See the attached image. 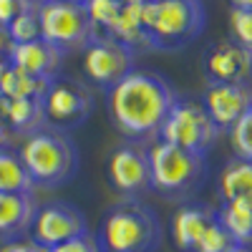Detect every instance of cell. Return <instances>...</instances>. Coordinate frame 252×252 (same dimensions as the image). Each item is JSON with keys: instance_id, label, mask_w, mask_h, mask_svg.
<instances>
[{"instance_id": "cell-34", "label": "cell", "mask_w": 252, "mask_h": 252, "mask_svg": "<svg viewBox=\"0 0 252 252\" xmlns=\"http://www.w3.org/2000/svg\"><path fill=\"white\" fill-rule=\"evenodd\" d=\"M121 3H126V5H146L149 0H121Z\"/></svg>"}, {"instance_id": "cell-7", "label": "cell", "mask_w": 252, "mask_h": 252, "mask_svg": "<svg viewBox=\"0 0 252 252\" xmlns=\"http://www.w3.org/2000/svg\"><path fill=\"white\" fill-rule=\"evenodd\" d=\"M220 134L222 131L207 116V111L199 101L177 98L169 116L164 119L161 129H159V141H166L172 146H179L184 152L207 157L212 152V146L217 144Z\"/></svg>"}, {"instance_id": "cell-20", "label": "cell", "mask_w": 252, "mask_h": 252, "mask_svg": "<svg viewBox=\"0 0 252 252\" xmlns=\"http://www.w3.org/2000/svg\"><path fill=\"white\" fill-rule=\"evenodd\" d=\"M217 220L237 247L252 245V207L242 202H222V207L217 209Z\"/></svg>"}, {"instance_id": "cell-15", "label": "cell", "mask_w": 252, "mask_h": 252, "mask_svg": "<svg viewBox=\"0 0 252 252\" xmlns=\"http://www.w3.org/2000/svg\"><path fill=\"white\" fill-rule=\"evenodd\" d=\"M38 204L33 194L0 192V240L15 242L31 232Z\"/></svg>"}, {"instance_id": "cell-14", "label": "cell", "mask_w": 252, "mask_h": 252, "mask_svg": "<svg viewBox=\"0 0 252 252\" xmlns=\"http://www.w3.org/2000/svg\"><path fill=\"white\" fill-rule=\"evenodd\" d=\"M207 76L212 83H247L252 78V53L224 40L207 56Z\"/></svg>"}, {"instance_id": "cell-26", "label": "cell", "mask_w": 252, "mask_h": 252, "mask_svg": "<svg viewBox=\"0 0 252 252\" xmlns=\"http://www.w3.org/2000/svg\"><path fill=\"white\" fill-rule=\"evenodd\" d=\"M235 247H237L235 240L227 235V229L220 224V220H215L204 229V235L199 237L194 252H232Z\"/></svg>"}, {"instance_id": "cell-10", "label": "cell", "mask_w": 252, "mask_h": 252, "mask_svg": "<svg viewBox=\"0 0 252 252\" xmlns=\"http://www.w3.org/2000/svg\"><path fill=\"white\" fill-rule=\"evenodd\" d=\"M86 232H89V222L78 207L68 202H53V204H43L35 212L28 235L35 247H58Z\"/></svg>"}, {"instance_id": "cell-1", "label": "cell", "mask_w": 252, "mask_h": 252, "mask_svg": "<svg viewBox=\"0 0 252 252\" xmlns=\"http://www.w3.org/2000/svg\"><path fill=\"white\" fill-rule=\"evenodd\" d=\"M172 83L152 71H129L109 89V116L126 139L144 141L159 136L164 119L177 103Z\"/></svg>"}, {"instance_id": "cell-19", "label": "cell", "mask_w": 252, "mask_h": 252, "mask_svg": "<svg viewBox=\"0 0 252 252\" xmlns=\"http://www.w3.org/2000/svg\"><path fill=\"white\" fill-rule=\"evenodd\" d=\"M5 124L15 134H33L46 126L40 98H5Z\"/></svg>"}, {"instance_id": "cell-30", "label": "cell", "mask_w": 252, "mask_h": 252, "mask_svg": "<svg viewBox=\"0 0 252 252\" xmlns=\"http://www.w3.org/2000/svg\"><path fill=\"white\" fill-rule=\"evenodd\" d=\"M35 245L33 242H23V240H15V242H8L5 247H0V252H33Z\"/></svg>"}, {"instance_id": "cell-35", "label": "cell", "mask_w": 252, "mask_h": 252, "mask_svg": "<svg viewBox=\"0 0 252 252\" xmlns=\"http://www.w3.org/2000/svg\"><path fill=\"white\" fill-rule=\"evenodd\" d=\"M5 68H8V61H0V78H3V73H5Z\"/></svg>"}, {"instance_id": "cell-3", "label": "cell", "mask_w": 252, "mask_h": 252, "mask_svg": "<svg viewBox=\"0 0 252 252\" xmlns=\"http://www.w3.org/2000/svg\"><path fill=\"white\" fill-rule=\"evenodd\" d=\"M164 229L152 207L141 202H121L103 217L96 235L101 252H157Z\"/></svg>"}, {"instance_id": "cell-11", "label": "cell", "mask_w": 252, "mask_h": 252, "mask_svg": "<svg viewBox=\"0 0 252 252\" xmlns=\"http://www.w3.org/2000/svg\"><path fill=\"white\" fill-rule=\"evenodd\" d=\"M109 182L124 197H141L149 192V157L139 144H124L109 157Z\"/></svg>"}, {"instance_id": "cell-29", "label": "cell", "mask_w": 252, "mask_h": 252, "mask_svg": "<svg viewBox=\"0 0 252 252\" xmlns=\"http://www.w3.org/2000/svg\"><path fill=\"white\" fill-rule=\"evenodd\" d=\"M51 252H101V250H98L96 235H94V232H86V235L73 237V240L63 242V245H58V247H51Z\"/></svg>"}, {"instance_id": "cell-6", "label": "cell", "mask_w": 252, "mask_h": 252, "mask_svg": "<svg viewBox=\"0 0 252 252\" xmlns=\"http://www.w3.org/2000/svg\"><path fill=\"white\" fill-rule=\"evenodd\" d=\"M40 38L58 48L63 56L68 51L86 48L98 35L86 15V8L73 0H46L38 3Z\"/></svg>"}, {"instance_id": "cell-2", "label": "cell", "mask_w": 252, "mask_h": 252, "mask_svg": "<svg viewBox=\"0 0 252 252\" xmlns=\"http://www.w3.org/2000/svg\"><path fill=\"white\" fill-rule=\"evenodd\" d=\"M18 157L33 187L43 189H56L71 182L78 169V149L71 134L56 126H40L38 131L28 134Z\"/></svg>"}, {"instance_id": "cell-33", "label": "cell", "mask_w": 252, "mask_h": 252, "mask_svg": "<svg viewBox=\"0 0 252 252\" xmlns=\"http://www.w3.org/2000/svg\"><path fill=\"white\" fill-rule=\"evenodd\" d=\"M232 8H245V10H252V0H229Z\"/></svg>"}, {"instance_id": "cell-16", "label": "cell", "mask_w": 252, "mask_h": 252, "mask_svg": "<svg viewBox=\"0 0 252 252\" xmlns=\"http://www.w3.org/2000/svg\"><path fill=\"white\" fill-rule=\"evenodd\" d=\"M217 220V209L212 207H182L172 217V240L179 252H194L204 229Z\"/></svg>"}, {"instance_id": "cell-4", "label": "cell", "mask_w": 252, "mask_h": 252, "mask_svg": "<svg viewBox=\"0 0 252 252\" xmlns=\"http://www.w3.org/2000/svg\"><path fill=\"white\" fill-rule=\"evenodd\" d=\"M204 8L199 0H149L141 5V23L152 51H179L204 31Z\"/></svg>"}, {"instance_id": "cell-22", "label": "cell", "mask_w": 252, "mask_h": 252, "mask_svg": "<svg viewBox=\"0 0 252 252\" xmlns=\"http://www.w3.org/2000/svg\"><path fill=\"white\" fill-rule=\"evenodd\" d=\"M33 182L26 172L23 161L8 146H0V192H23L33 194Z\"/></svg>"}, {"instance_id": "cell-17", "label": "cell", "mask_w": 252, "mask_h": 252, "mask_svg": "<svg viewBox=\"0 0 252 252\" xmlns=\"http://www.w3.org/2000/svg\"><path fill=\"white\" fill-rule=\"evenodd\" d=\"M222 202H242L252 207V161L232 157L220 174Z\"/></svg>"}, {"instance_id": "cell-8", "label": "cell", "mask_w": 252, "mask_h": 252, "mask_svg": "<svg viewBox=\"0 0 252 252\" xmlns=\"http://www.w3.org/2000/svg\"><path fill=\"white\" fill-rule=\"evenodd\" d=\"M46 126H56L61 131H71L81 126L96 106V98L89 86L71 78H53L40 98Z\"/></svg>"}, {"instance_id": "cell-23", "label": "cell", "mask_w": 252, "mask_h": 252, "mask_svg": "<svg viewBox=\"0 0 252 252\" xmlns=\"http://www.w3.org/2000/svg\"><path fill=\"white\" fill-rule=\"evenodd\" d=\"M121 5H124L121 0H86V3H83L86 15L91 20V26L96 28V33H106L111 28Z\"/></svg>"}, {"instance_id": "cell-37", "label": "cell", "mask_w": 252, "mask_h": 252, "mask_svg": "<svg viewBox=\"0 0 252 252\" xmlns=\"http://www.w3.org/2000/svg\"><path fill=\"white\" fill-rule=\"evenodd\" d=\"M232 252H250V250H247V247H235Z\"/></svg>"}, {"instance_id": "cell-13", "label": "cell", "mask_w": 252, "mask_h": 252, "mask_svg": "<svg viewBox=\"0 0 252 252\" xmlns=\"http://www.w3.org/2000/svg\"><path fill=\"white\" fill-rule=\"evenodd\" d=\"M5 61L13 68L23 71L28 76L53 81V78H58L63 53L58 48H53L51 43H46L43 38H38V40H31V43H13Z\"/></svg>"}, {"instance_id": "cell-39", "label": "cell", "mask_w": 252, "mask_h": 252, "mask_svg": "<svg viewBox=\"0 0 252 252\" xmlns=\"http://www.w3.org/2000/svg\"><path fill=\"white\" fill-rule=\"evenodd\" d=\"M35 3H46V0H35Z\"/></svg>"}, {"instance_id": "cell-31", "label": "cell", "mask_w": 252, "mask_h": 252, "mask_svg": "<svg viewBox=\"0 0 252 252\" xmlns=\"http://www.w3.org/2000/svg\"><path fill=\"white\" fill-rule=\"evenodd\" d=\"M8 124H5V96H0V146H5L8 141Z\"/></svg>"}, {"instance_id": "cell-21", "label": "cell", "mask_w": 252, "mask_h": 252, "mask_svg": "<svg viewBox=\"0 0 252 252\" xmlns=\"http://www.w3.org/2000/svg\"><path fill=\"white\" fill-rule=\"evenodd\" d=\"M48 83H51L48 78L28 76L8 63L3 78H0V96H5V98H43Z\"/></svg>"}, {"instance_id": "cell-12", "label": "cell", "mask_w": 252, "mask_h": 252, "mask_svg": "<svg viewBox=\"0 0 252 252\" xmlns=\"http://www.w3.org/2000/svg\"><path fill=\"white\" fill-rule=\"evenodd\" d=\"M202 106L220 131H229L252 106V91L247 83H209Z\"/></svg>"}, {"instance_id": "cell-18", "label": "cell", "mask_w": 252, "mask_h": 252, "mask_svg": "<svg viewBox=\"0 0 252 252\" xmlns=\"http://www.w3.org/2000/svg\"><path fill=\"white\" fill-rule=\"evenodd\" d=\"M106 35L119 40V43L126 46L131 53L152 51L149 38H146V31H144V23H141V5H126L124 3L119 15H116V20L106 31Z\"/></svg>"}, {"instance_id": "cell-27", "label": "cell", "mask_w": 252, "mask_h": 252, "mask_svg": "<svg viewBox=\"0 0 252 252\" xmlns=\"http://www.w3.org/2000/svg\"><path fill=\"white\" fill-rule=\"evenodd\" d=\"M229 33H232V43L252 53V10L245 8L229 10Z\"/></svg>"}, {"instance_id": "cell-32", "label": "cell", "mask_w": 252, "mask_h": 252, "mask_svg": "<svg viewBox=\"0 0 252 252\" xmlns=\"http://www.w3.org/2000/svg\"><path fill=\"white\" fill-rule=\"evenodd\" d=\"M10 38H8V31L5 28H0V61H5L8 58V51H10Z\"/></svg>"}, {"instance_id": "cell-25", "label": "cell", "mask_w": 252, "mask_h": 252, "mask_svg": "<svg viewBox=\"0 0 252 252\" xmlns=\"http://www.w3.org/2000/svg\"><path fill=\"white\" fill-rule=\"evenodd\" d=\"M10 43H31L40 38V26H38V5L31 10H23L13 23L5 28Z\"/></svg>"}, {"instance_id": "cell-36", "label": "cell", "mask_w": 252, "mask_h": 252, "mask_svg": "<svg viewBox=\"0 0 252 252\" xmlns=\"http://www.w3.org/2000/svg\"><path fill=\"white\" fill-rule=\"evenodd\" d=\"M33 252H51V247H35Z\"/></svg>"}, {"instance_id": "cell-24", "label": "cell", "mask_w": 252, "mask_h": 252, "mask_svg": "<svg viewBox=\"0 0 252 252\" xmlns=\"http://www.w3.org/2000/svg\"><path fill=\"white\" fill-rule=\"evenodd\" d=\"M229 144H232V152L237 159L252 161V106L229 129Z\"/></svg>"}, {"instance_id": "cell-28", "label": "cell", "mask_w": 252, "mask_h": 252, "mask_svg": "<svg viewBox=\"0 0 252 252\" xmlns=\"http://www.w3.org/2000/svg\"><path fill=\"white\" fill-rule=\"evenodd\" d=\"M35 5V0H0V28H8L23 10H31Z\"/></svg>"}, {"instance_id": "cell-5", "label": "cell", "mask_w": 252, "mask_h": 252, "mask_svg": "<svg viewBox=\"0 0 252 252\" xmlns=\"http://www.w3.org/2000/svg\"><path fill=\"white\" fill-rule=\"evenodd\" d=\"M149 157V189L166 199L192 197L207 179V157L184 152L166 141L146 149Z\"/></svg>"}, {"instance_id": "cell-38", "label": "cell", "mask_w": 252, "mask_h": 252, "mask_svg": "<svg viewBox=\"0 0 252 252\" xmlns=\"http://www.w3.org/2000/svg\"><path fill=\"white\" fill-rule=\"evenodd\" d=\"M73 3H81V5H83V3H86V0H73Z\"/></svg>"}, {"instance_id": "cell-9", "label": "cell", "mask_w": 252, "mask_h": 252, "mask_svg": "<svg viewBox=\"0 0 252 252\" xmlns=\"http://www.w3.org/2000/svg\"><path fill=\"white\" fill-rule=\"evenodd\" d=\"M134 56L126 46L106 33H98L83 48V73L98 89H111L129 71H134Z\"/></svg>"}]
</instances>
